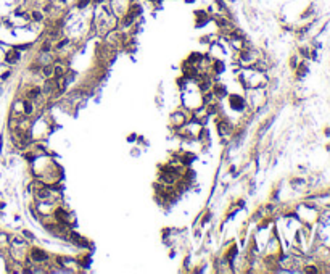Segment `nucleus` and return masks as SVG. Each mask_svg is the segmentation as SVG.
Segmentation results:
<instances>
[{
    "label": "nucleus",
    "instance_id": "1",
    "mask_svg": "<svg viewBox=\"0 0 330 274\" xmlns=\"http://www.w3.org/2000/svg\"><path fill=\"white\" fill-rule=\"evenodd\" d=\"M31 256H32V260H34V261H37V263L47 261V260H49V255H47L45 252H42V250H39V248H34L32 253H31Z\"/></svg>",
    "mask_w": 330,
    "mask_h": 274
},
{
    "label": "nucleus",
    "instance_id": "2",
    "mask_svg": "<svg viewBox=\"0 0 330 274\" xmlns=\"http://www.w3.org/2000/svg\"><path fill=\"white\" fill-rule=\"evenodd\" d=\"M55 216L60 222H63V224H68V221H69V216H68V213L64 210H61V208H58L57 211H55Z\"/></svg>",
    "mask_w": 330,
    "mask_h": 274
},
{
    "label": "nucleus",
    "instance_id": "3",
    "mask_svg": "<svg viewBox=\"0 0 330 274\" xmlns=\"http://www.w3.org/2000/svg\"><path fill=\"white\" fill-rule=\"evenodd\" d=\"M230 107L235 110H242L243 108V100L240 97H230Z\"/></svg>",
    "mask_w": 330,
    "mask_h": 274
},
{
    "label": "nucleus",
    "instance_id": "4",
    "mask_svg": "<svg viewBox=\"0 0 330 274\" xmlns=\"http://www.w3.org/2000/svg\"><path fill=\"white\" fill-rule=\"evenodd\" d=\"M5 58H6V61H8V63H16V61L19 60V53L16 52V49H15V50H11V52L6 53Z\"/></svg>",
    "mask_w": 330,
    "mask_h": 274
},
{
    "label": "nucleus",
    "instance_id": "5",
    "mask_svg": "<svg viewBox=\"0 0 330 274\" xmlns=\"http://www.w3.org/2000/svg\"><path fill=\"white\" fill-rule=\"evenodd\" d=\"M42 71H44V76H47V77L53 76V66H44Z\"/></svg>",
    "mask_w": 330,
    "mask_h": 274
},
{
    "label": "nucleus",
    "instance_id": "6",
    "mask_svg": "<svg viewBox=\"0 0 330 274\" xmlns=\"http://www.w3.org/2000/svg\"><path fill=\"white\" fill-rule=\"evenodd\" d=\"M214 94H216V97H222V95L225 94V89L222 87V85H216V87H214Z\"/></svg>",
    "mask_w": 330,
    "mask_h": 274
},
{
    "label": "nucleus",
    "instance_id": "7",
    "mask_svg": "<svg viewBox=\"0 0 330 274\" xmlns=\"http://www.w3.org/2000/svg\"><path fill=\"white\" fill-rule=\"evenodd\" d=\"M49 189H40V190H37V197L39 198H49Z\"/></svg>",
    "mask_w": 330,
    "mask_h": 274
},
{
    "label": "nucleus",
    "instance_id": "8",
    "mask_svg": "<svg viewBox=\"0 0 330 274\" xmlns=\"http://www.w3.org/2000/svg\"><path fill=\"white\" fill-rule=\"evenodd\" d=\"M52 90H53V81H47L45 87H44V92H45V94H50Z\"/></svg>",
    "mask_w": 330,
    "mask_h": 274
},
{
    "label": "nucleus",
    "instance_id": "9",
    "mask_svg": "<svg viewBox=\"0 0 330 274\" xmlns=\"http://www.w3.org/2000/svg\"><path fill=\"white\" fill-rule=\"evenodd\" d=\"M23 105H24V113H26V115H31V113H32V105H31L29 102H26V100L23 102Z\"/></svg>",
    "mask_w": 330,
    "mask_h": 274
},
{
    "label": "nucleus",
    "instance_id": "10",
    "mask_svg": "<svg viewBox=\"0 0 330 274\" xmlns=\"http://www.w3.org/2000/svg\"><path fill=\"white\" fill-rule=\"evenodd\" d=\"M90 2H92V0H79V2H77V8H79V10L85 8V6H87Z\"/></svg>",
    "mask_w": 330,
    "mask_h": 274
},
{
    "label": "nucleus",
    "instance_id": "11",
    "mask_svg": "<svg viewBox=\"0 0 330 274\" xmlns=\"http://www.w3.org/2000/svg\"><path fill=\"white\" fill-rule=\"evenodd\" d=\"M32 19H36V21H42V13L37 11V10H34V11H32Z\"/></svg>",
    "mask_w": 330,
    "mask_h": 274
},
{
    "label": "nucleus",
    "instance_id": "12",
    "mask_svg": "<svg viewBox=\"0 0 330 274\" xmlns=\"http://www.w3.org/2000/svg\"><path fill=\"white\" fill-rule=\"evenodd\" d=\"M40 94V89H31V92H29V97H37V95Z\"/></svg>",
    "mask_w": 330,
    "mask_h": 274
},
{
    "label": "nucleus",
    "instance_id": "13",
    "mask_svg": "<svg viewBox=\"0 0 330 274\" xmlns=\"http://www.w3.org/2000/svg\"><path fill=\"white\" fill-rule=\"evenodd\" d=\"M200 89H201V90H203V92H206V90H208V89H209V82H208V81L201 82V84H200Z\"/></svg>",
    "mask_w": 330,
    "mask_h": 274
},
{
    "label": "nucleus",
    "instance_id": "14",
    "mask_svg": "<svg viewBox=\"0 0 330 274\" xmlns=\"http://www.w3.org/2000/svg\"><path fill=\"white\" fill-rule=\"evenodd\" d=\"M42 52H50V42H44V45H42Z\"/></svg>",
    "mask_w": 330,
    "mask_h": 274
},
{
    "label": "nucleus",
    "instance_id": "15",
    "mask_svg": "<svg viewBox=\"0 0 330 274\" xmlns=\"http://www.w3.org/2000/svg\"><path fill=\"white\" fill-rule=\"evenodd\" d=\"M66 44H68V39H64V40H61V42H58L57 47L58 49H63V45H66Z\"/></svg>",
    "mask_w": 330,
    "mask_h": 274
},
{
    "label": "nucleus",
    "instance_id": "16",
    "mask_svg": "<svg viewBox=\"0 0 330 274\" xmlns=\"http://www.w3.org/2000/svg\"><path fill=\"white\" fill-rule=\"evenodd\" d=\"M211 98H213L211 94H206V97H205V103H209V102H211Z\"/></svg>",
    "mask_w": 330,
    "mask_h": 274
},
{
    "label": "nucleus",
    "instance_id": "17",
    "mask_svg": "<svg viewBox=\"0 0 330 274\" xmlns=\"http://www.w3.org/2000/svg\"><path fill=\"white\" fill-rule=\"evenodd\" d=\"M23 234H24V235H26V237H29V239H34V235H32V234H31V232H29V231H23Z\"/></svg>",
    "mask_w": 330,
    "mask_h": 274
},
{
    "label": "nucleus",
    "instance_id": "18",
    "mask_svg": "<svg viewBox=\"0 0 330 274\" xmlns=\"http://www.w3.org/2000/svg\"><path fill=\"white\" fill-rule=\"evenodd\" d=\"M92 2H95V3H102L103 0H92Z\"/></svg>",
    "mask_w": 330,
    "mask_h": 274
}]
</instances>
